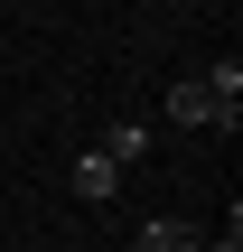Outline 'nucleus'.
Instances as JSON below:
<instances>
[{
    "mask_svg": "<svg viewBox=\"0 0 243 252\" xmlns=\"http://www.w3.org/2000/svg\"><path fill=\"white\" fill-rule=\"evenodd\" d=\"M131 252H206V234H197V224H169V215H159V224H150V234H140Z\"/></svg>",
    "mask_w": 243,
    "mask_h": 252,
    "instance_id": "3",
    "label": "nucleus"
},
{
    "mask_svg": "<svg viewBox=\"0 0 243 252\" xmlns=\"http://www.w3.org/2000/svg\"><path fill=\"white\" fill-rule=\"evenodd\" d=\"M140 150H150V131H140V122H112V131H103V159H112V168H131Z\"/></svg>",
    "mask_w": 243,
    "mask_h": 252,
    "instance_id": "4",
    "label": "nucleus"
},
{
    "mask_svg": "<svg viewBox=\"0 0 243 252\" xmlns=\"http://www.w3.org/2000/svg\"><path fill=\"white\" fill-rule=\"evenodd\" d=\"M112 187H122V168H112L103 150H75V196H84V206H103Z\"/></svg>",
    "mask_w": 243,
    "mask_h": 252,
    "instance_id": "2",
    "label": "nucleus"
},
{
    "mask_svg": "<svg viewBox=\"0 0 243 252\" xmlns=\"http://www.w3.org/2000/svg\"><path fill=\"white\" fill-rule=\"evenodd\" d=\"M243 112V75L225 65V75H187V84H169V122H187V131H206V122H225L234 131Z\"/></svg>",
    "mask_w": 243,
    "mask_h": 252,
    "instance_id": "1",
    "label": "nucleus"
},
{
    "mask_svg": "<svg viewBox=\"0 0 243 252\" xmlns=\"http://www.w3.org/2000/svg\"><path fill=\"white\" fill-rule=\"evenodd\" d=\"M206 252H243V224L225 215V234H206Z\"/></svg>",
    "mask_w": 243,
    "mask_h": 252,
    "instance_id": "5",
    "label": "nucleus"
},
{
    "mask_svg": "<svg viewBox=\"0 0 243 252\" xmlns=\"http://www.w3.org/2000/svg\"><path fill=\"white\" fill-rule=\"evenodd\" d=\"M122 252H131V243H122Z\"/></svg>",
    "mask_w": 243,
    "mask_h": 252,
    "instance_id": "6",
    "label": "nucleus"
}]
</instances>
